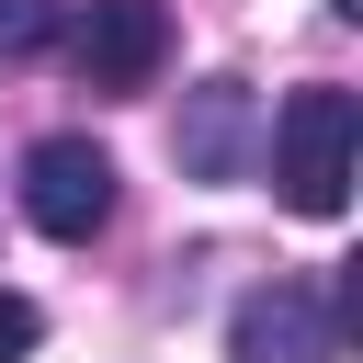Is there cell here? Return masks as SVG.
<instances>
[{
  "instance_id": "obj_2",
  "label": "cell",
  "mask_w": 363,
  "mask_h": 363,
  "mask_svg": "<svg viewBox=\"0 0 363 363\" xmlns=\"http://www.w3.org/2000/svg\"><path fill=\"white\" fill-rule=\"evenodd\" d=\"M227 363H340V295L329 284H250L238 318H227Z\"/></svg>"
},
{
  "instance_id": "obj_5",
  "label": "cell",
  "mask_w": 363,
  "mask_h": 363,
  "mask_svg": "<svg viewBox=\"0 0 363 363\" xmlns=\"http://www.w3.org/2000/svg\"><path fill=\"white\" fill-rule=\"evenodd\" d=\"M170 159H182V182H250V159H261V91H250V79H204V91H182Z\"/></svg>"
},
{
  "instance_id": "obj_7",
  "label": "cell",
  "mask_w": 363,
  "mask_h": 363,
  "mask_svg": "<svg viewBox=\"0 0 363 363\" xmlns=\"http://www.w3.org/2000/svg\"><path fill=\"white\" fill-rule=\"evenodd\" d=\"M45 340V318H34V295H0V363H23Z\"/></svg>"
},
{
  "instance_id": "obj_6",
  "label": "cell",
  "mask_w": 363,
  "mask_h": 363,
  "mask_svg": "<svg viewBox=\"0 0 363 363\" xmlns=\"http://www.w3.org/2000/svg\"><path fill=\"white\" fill-rule=\"evenodd\" d=\"M45 45H57V0H0V68H23Z\"/></svg>"
},
{
  "instance_id": "obj_1",
  "label": "cell",
  "mask_w": 363,
  "mask_h": 363,
  "mask_svg": "<svg viewBox=\"0 0 363 363\" xmlns=\"http://www.w3.org/2000/svg\"><path fill=\"white\" fill-rule=\"evenodd\" d=\"M261 147H272V182H284V204H295V216H340V204H352L363 102H352L340 79H318V91H295V102L261 125Z\"/></svg>"
},
{
  "instance_id": "obj_3",
  "label": "cell",
  "mask_w": 363,
  "mask_h": 363,
  "mask_svg": "<svg viewBox=\"0 0 363 363\" xmlns=\"http://www.w3.org/2000/svg\"><path fill=\"white\" fill-rule=\"evenodd\" d=\"M23 216H34L45 238H91V227L113 216V147H91V136H34V147H23Z\"/></svg>"
},
{
  "instance_id": "obj_4",
  "label": "cell",
  "mask_w": 363,
  "mask_h": 363,
  "mask_svg": "<svg viewBox=\"0 0 363 363\" xmlns=\"http://www.w3.org/2000/svg\"><path fill=\"white\" fill-rule=\"evenodd\" d=\"M68 68H79L91 91H147V79L170 68V11H159V0H79Z\"/></svg>"
}]
</instances>
